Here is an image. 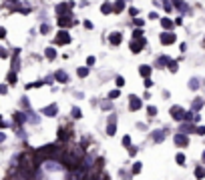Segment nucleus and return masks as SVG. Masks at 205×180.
<instances>
[{"instance_id": "nucleus-1", "label": "nucleus", "mask_w": 205, "mask_h": 180, "mask_svg": "<svg viewBox=\"0 0 205 180\" xmlns=\"http://www.w3.org/2000/svg\"><path fill=\"white\" fill-rule=\"evenodd\" d=\"M163 44H169V42H173V40H175V36H171V34H163Z\"/></svg>"}, {"instance_id": "nucleus-2", "label": "nucleus", "mask_w": 205, "mask_h": 180, "mask_svg": "<svg viewBox=\"0 0 205 180\" xmlns=\"http://www.w3.org/2000/svg\"><path fill=\"white\" fill-rule=\"evenodd\" d=\"M131 100H133V102H131V110H137L139 106H141V102H139V98H135V96H133V98H131Z\"/></svg>"}, {"instance_id": "nucleus-3", "label": "nucleus", "mask_w": 205, "mask_h": 180, "mask_svg": "<svg viewBox=\"0 0 205 180\" xmlns=\"http://www.w3.org/2000/svg\"><path fill=\"white\" fill-rule=\"evenodd\" d=\"M57 42H68V34L67 32H60V34H58V40H57Z\"/></svg>"}, {"instance_id": "nucleus-4", "label": "nucleus", "mask_w": 205, "mask_h": 180, "mask_svg": "<svg viewBox=\"0 0 205 180\" xmlns=\"http://www.w3.org/2000/svg\"><path fill=\"white\" fill-rule=\"evenodd\" d=\"M111 42H113V44H119L121 42V34H117V32L111 34Z\"/></svg>"}, {"instance_id": "nucleus-5", "label": "nucleus", "mask_w": 205, "mask_h": 180, "mask_svg": "<svg viewBox=\"0 0 205 180\" xmlns=\"http://www.w3.org/2000/svg\"><path fill=\"white\" fill-rule=\"evenodd\" d=\"M14 120H16V122H24V114L16 112V114H14Z\"/></svg>"}, {"instance_id": "nucleus-6", "label": "nucleus", "mask_w": 205, "mask_h": 180, "mask_svg": "<svg viewBox=\"0 0 205 180\" xmlns=\"http://www.w3.org/2000/svg\"><path fill=\"white\" fill-rule=\"evenodd\" d=\"M57 112V106H48L46 110H44V114H54Z\"/></svg>"}, {"instance_id": "nucleus-7", "label": "nucleus", "mask_w": 205, "mask_h": 180, "mask_svg": "<svg viewBox=\"0 0 205 180\" xmlns=\"http://www.w3.org/2000/svg\"><path fill=\"white\" fill-rule=\"evenodd\" d=\"M72 116H75V118H81V110H79V108H72Z\"/></svg>"}, {"instance_id": "nucleus-8", "label": "nucleus", "mask_w": 205, "mask_h": 180, "mask_svg": "<svg viewBox=\"0 0 205 180\" xmlns=\"http://www.w3.org/2000/svg\"><path fill=\"white\" fill-rule=\"evenodd\" d=\"M46 56L48 58H54V50H53V48H48V50H46Z\"/></svg>"}, {"instance_id": "nucleus-9", "label": "nucleus", "mask_w": 205, "mask_h": 180, "mask_svg": "<svg viewBox=\"0 0 205 180\" xmlns=\"http://www.w3.org/2000/svg\"><path fill=\"white\" fill-rule=\"evenodd\" d=\"M111 10H113V8H111V6H109V2H107V4L103 6V12H105V14H107V12H111Z\"/></svg>"}, {"instance_id": "nucleus-10", "label": "nucleus", "mask_w": 205, "mask_h": 180, "mask_svg": "<svg viewBox=\"0 0 205 180\" xmlns=\"http://www.w3.org/2000/svg\"><path fill=\"white\" fill-rule=\"evenodd\" d=\"M8 82L12 84V82H16V74H8Z\"/></svg>"}, {"instance_id": "nucleus-11", "label": "nucleus", "mask_w": 205, "mask_h": 180, "mask_svg": "<svg viewBox=\"0 0 205 180\" xmlns=\"http://www.w3.org/2000/svg\"><path fill=\"white\" fill-rule=\"evenodd\" d=\"M195 174H197V176H199V178H201V176L205 174V170H203V168H197V170H195Z\"/></svg>"}, {"instance_id": "nucleus-12", "label": "nucleus", "mask_w": 205, "mask_h": 180, "mask_svg": "<svg viewBox=\"0 0 205 180\" xmlns=\"http://www.w3.org/2000/svg\"><path fill=\"white\" fill-rule=\"evenodd\" d=\"M6 56H8V52H6L4 48H0V58H6Z\"/></svg>"}, {"instance_id": "nucleus-13", "label": "nucleus", "mask_w": 205, "mask_h": 180, "mask_svg": "<svg viewBox=\"0 0 205 180\" xmlns=\"http://www.w3.org/2000/svg\"><path fill=\"white\" fill-rule=\"evenodd\" d=\"M169 70H173V72L177 70V62H171V64H169Z\"/></svg>"}, {"instance_id": "nucleus-14", "label": "nucleus", "mask_w": 205, "mask_h": 180, "mask_svg": "<svg viewBox=\"0 0 205 180\" xmlns=\"http://www.w3.org/2000/svg\"><path fill=\"white\" fill-rule=\"evenodd\" d=\"M163 26H165V28H169V26H171V20L165 18V20H163Z\"/></svg>"}, {"instance_id": "nucleus-15", "label": "nucleus", "mask_w": 205, "mask_h": 180, "mask_svg": "<svg viewBox=\"0 0 205 180\" xmlns=\"http://www.w3.org/2000/svg\"><path fill=\"white\" fill-rule=\"evenodd\" d=\"M4 36H6V30L2 28V26H0V38H4Z\"/></svg>"}, {"instance_id": "nucleus-16", "label": "nucleus", "mask_w": 205, "mask_h": 180, "mask_svg": "<svg viewBox=\"0 0 205 180\" xmlns=\"http://www.w3.org/2000/svg\"><path fill=\"white\" fill-rule=\"evenodd\" d=\"M0 94H6V86H0Z\"/></svg>"}, {"instance_id": "nucleus-17", "label": "nucleus", "mask_w": 205, "mask_h": 180, "mask_svg": "<svg viewBox=\"0 0 205 180\" xmlns=\"http://www.w3.org/2000/svg\"><path fill=\"white\" fill-rule=\"evenodd\" d=\"M2 140H4V134H0V142H2Z\"/></svg>"}, {"instance_id": "nucleus-18", "label": "nucleus", "mask_w": 205, "mask_h": 180, "mask_svg": "<svg viewBox=\"0 0 205 180\" xmlns=\"http://www.w3.org/2000/svg\"><path fill=\"white\" fill-rule=\"evenodd\" d=\"M0 126H4V122H2V118H0Z\"/></svg>"}]
</instances>
